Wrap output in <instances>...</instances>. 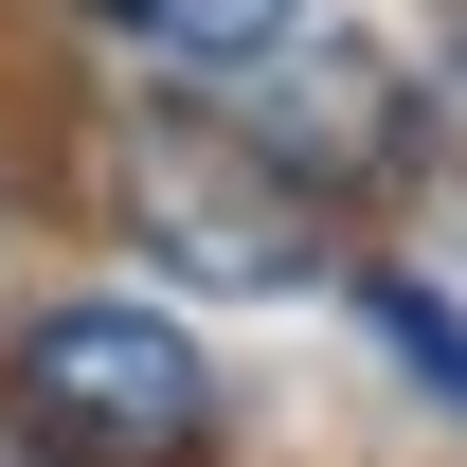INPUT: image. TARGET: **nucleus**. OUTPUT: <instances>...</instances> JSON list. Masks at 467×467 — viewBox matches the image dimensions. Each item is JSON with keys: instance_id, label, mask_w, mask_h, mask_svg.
<instances>
[{"instance_id": "3", "label": "nucleus", "mask_w": 467, "mask_h": 467, "mask_svg": "<svg viewBox=\"0 0 467 467\" xmlns=\"http://www.w3.org/2000/svg\"><path fill=\"white\" fill-rule=\"evenodd\" d=\"M90 36H126L144 72H180V90H234L252 55H288L306 36V0H72Z\"/></svg>"}, {"instance_id": "6", "label": "nucleus", "mask_w": 467, "mask_h": 467, "mask_svg": "<svg viewBox=\"0 0 467 467\" xmlns=\"http://www.w3.org/2000/svg\"><path fill=\"white\" fill-rule=\"evenodd\" d=\"M0 252H18V144H0Z\"/></svg>"}, {"instance_id": "1", "label": "nucleus", "mask_w": 467, "mask_h": 467, "mask_svg": "<svg viewBox=\"0 0 467 467\" xmlns=\"http://www.w3.org/2000/svg\"><path fill=\"white\" fill-rule=\"evenodd\" d=\"M234 396L162 288H55L0 324V450L18 467H216Z\"/></svg>"}, {"instance_id": "5", "label": "nucleus", "mask_w": 467, "mask_h": 467, "mask_svg": "<svg viewBox=\"0 0 467 467\" xmlns=\"http://www.w3.org/2000/svg\"><path fill=\"white\" fill-rule=\"evenodd\" d=\"M413 162H431V180L467 198V36H450L431 72H413Z\"/></svg>"}, {"instance_id": "2", "label": "nucleus", "mask_w": 467, "mask_h": 467, "mask_svg": "<svg viewBox=\"0 0 467 467\" xmlns=\"http://www.w3.org/2000/svg\"><path fill=\"white\" fill-rule=\"evenodd\" d=\"M109 216L144 270H180V288H324V180L270 144V126L234 109V90H162V109L109 126Z\"/></svg>"}, {"instance_id": "4", "label": "nucleus", "mask_w": 467, "mask_h": 467, "mask_svg": "<svg viewBox=\"0 0 467 467\" xmlns=\"http://www.w3.org/2000/svg\"><path fill=\"white\" fill-rule=\"evenodd\" d=\"M359 324H378V342H396L413 378H431V396L467 413V306H450V288H413V270H378V288H359Z\"/></svg>"}]
</instances>
